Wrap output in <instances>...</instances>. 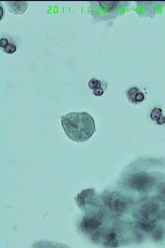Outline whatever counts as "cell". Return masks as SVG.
Returning a JSON list of instances; mask_svg holds the SVG:
<instances>
[{
  "mask_svg": "<svg viewBox=\"0 0 165 248\" xmlns=\"http://www.w3.org/2000/svg\"><path fill=\"white\" fill-rule=\"evenodd\" d=\"M61 125L67 137L75 142H85L95 131L94 118L87 112H71L61 117Z\"/></svg>",
  "mask_w": 165,
  "mask_h": 248,
  "instance_id": "cell-1",
  "label": "cell"
},
{
  "mask_svg": "<svg viewBox=\"0 0 165 248\" xmlns=\"http://www.w3.org/2000/svg\"><path fill=\"white\" fill-rule=\"evenodd\" d=\"M17 50V47L13 44H9L8 45L4 48V51L6 53L11 54L14 53Z\"/></svg>",
  "mask_w": 165,
  "mask_h": 248,
  "instance_id": "cell-11",
  "label": "cell"
},
{
  "mask_svg": "<svg viewBox=\"0 0 165 248\" xmlns=\"http://www.w3.org/2000/svg\"><path fill=\"white\" fill-rule=\"evenodd\" d=\"M9 41L6 38H1L0 40V46L1 47H5L9 44Z\"/></svg>",
  "mask_w": 165,
  "mask_h": 248,
  "instance_id": "cell-13",
  "label": "cell"
},
{
  "mask_svg": "<svg viewBox=\"0 0 165 248\" xmlns=\"http://www.w3.org/2000/svg\"><path fill=\"white\" fill-rule=\"evenodd\" d=\"M107 206L115 212L120 213L124 210L125 202L118 195L112 194L106 198L105 202Z\"/></svg>",
  "mask_w": 165,
  "mask_h": 248,
  "instance_id": "cell-5",
  "label": "cell"
},
{
  "mask_svg": "<svg viewBox=\"0 0 165 248\" xmlns=\"http://www.w3.org/2000/svg\"><path fill=\"white\" fill-rule=\"evenodd\" d=\"M102 215L99 213L89 214L81 223L80 228L84 233L90 234L96 232L102 224Z\"/></svg>",
  "mask_w": 165,
  "mask_h": 248,
  "instance_id": "cell-4",
  "label": "cell"
},
{
  "mask_svg": "<svg viewBox=\"0 0 165 248\" xmlns=\"http://www.w3.org/2000/svg\"><path fill=\"white\" fill-rule=\"evenodd\" d=\"M9 9L15 14H23L27 7V2H6Z\"/></svg>",
  "mask_w": 165,
  "mask_h": 248,
  "instance_id": "cell-8",
  "label": "cell"
},
{
  "mask_svg": "<svg viewBox=\"0 0 165 248\" xmlns=\"http://www.w3.org/2000/svg\"><path fill=\"white\" fill-rule=\"evenodd\" d=\"M156 123L158 125H163L165 123V117L163 115H162L161 117L158 118L156 121Z\"/></svg>",
  "mask_w": 165,
  "mask_h": 248,
  "instance_id": "cell-14",
  "label": "cell"
},
{
  "mask_svg": "<svg viewBox=\"0 0 165 248\" xmlns=\"http://www.w3.org/2000/svg\"><path fill=\"white\" fill-rule=\"evenodd\" d=\"M104 89L102 87L98 88V89H94V91H93L94 94L96 96H102V95L104 94Z\"/></svg>",
  "mask_w": 165,
  "mask_h": 248,
  "instance_id": "cell-12",
  "label": "cell"
},
{
  "mask_svg": "<svg viewBox=\"0 0 165 248\" xmlns=\"http://www.w3.org/2000/svg\"><path fill=\"white\" fill-rule=\"evenodd\" d=\"M127 95L129 101L133 103H140L145 99L144 94L136 87H132L128 90Z\"/></svg>",
  "mask_w": 165,
  "mask_h": 248,
  "instance_id": "cell-6",
  "label": "cell"
},
{
  "mask_svg": "<svg viewBox=\"0 0 165 248\" xmlns=\"http://www.w3.org/2000/svg\"><path fill=\"white\" fill-rule=\"evenodd\" d=\"M75 201L78 207L87 211L90 207L98 205L97 196L94 189H87L77 195Z\"/></svg>",
  "mask_w": 165,
  "mask_h": 248,
  "instance_id": "cell-3",
  "label": "cell"
},
{
  "mask_svg": "<svg viewBox=\"0 0 165 248\" xmlns=\"http://www.w3.org/2000/svg\"><path fill=\"white\" fill-rule=\"evenodd\" d=\"M88 86L90 89H94L102 87V82L98 80L97 79H91L89 82Z\"/></svg>",
  "mask_w": 165,
  "mask_h": 248,
  "instance_id": "cell-10",
  "label": "cell"
},
{
  "mask_svg": "<svg viewBox=\"0 0 165 248\" xmlns=\"http://www.w3.org/2000/svg\"><path fill=\"white\" fill-rule=\"evenodd\" d=\"M135 180L133 181L134 188L141 191H146L148 189L149 187L148 185L151 181L147 180L148 177L141 175L139 177H135Z\"/></svg>",
  "mask_w": 165,
  "mask_h": 248,
  "instance_id": "cell-7",
  "label": "cell"
},
{
  "mask_svg": "<svg viewBox=\"0 0 165 248\" xmlns=\"http://www.w3.org/2000/svg\"><path fill=\"white\" fill-rule=\"evenodd\" d=\"M162 115V110L160 108H155L152 111L150 114V117L153 121L158 120Z\"/></svg>",
  "mask_w": 165,
  "mask_h": 248,
  "instance_id": "cell-9",
  "label": "cell"
},
{
  "mask_svg": "<svg viewBox=\"0 0 165 248\" xmlns=\"http://www.w3.org/2000/svg\"><path fill=\"white\" fill-rule=\"evenodd\" d=\"M126 2H92L91 9L95 17L111 18L122 14L125 9Z\"/></svg>",
  "mask_w": 165,
  "mask_h": 248,
  "instance_id": "cell-2",
  "label": "cell"
}]
</instances>
